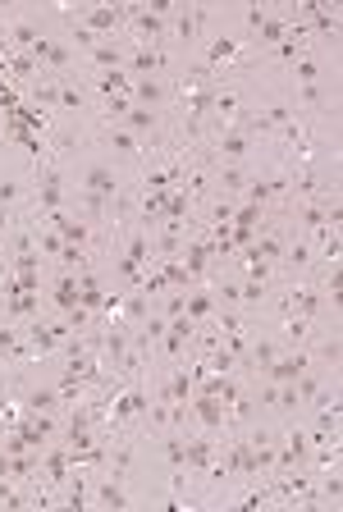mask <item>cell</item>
Masks as SVG:
<instances>
[{
	"label": "cell",
	"instance_id": "6da1fadb",
	"mask_svg": "<svg viewBox=\"0 0 343 512\" xmlns=\"http://www.w3.org/2000/svg\"><path fill=\"white\" fill-rule=\"evenodd\" d=\"M133 106H147V110H170L174 106V83L161 74L151 78H133V92H129Z\"/></svg>",
	"mask_w": 343,
	"mask_h": 512
}]
</instances>
